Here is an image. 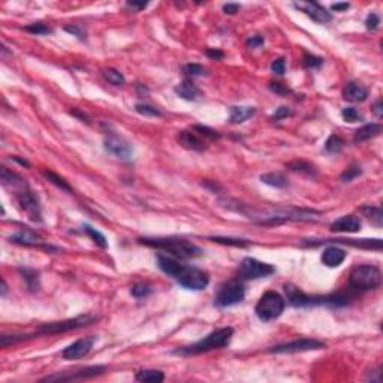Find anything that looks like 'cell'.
I'll return each mask as SVG.
<instances>
[{"label": "cell", "mask_w": 383, "mask_h": 383, "mask_svg": "<svg viewBox=\"0 0 383 383\" xmlns=\"http://www.w3.org/2000/svg\"><path fill=\"white\" fill-rule=\"evenodd\" d=\"M104 147L112 156H115L118 159H123V161H129L134 156L132 145L124 138L117 135L115 132H108L107 134L105 141H104Z\"/></svg>", "instance_id": "cell-14"}, {"label": "cell", "mask_w": 383, "mask_h": 383, "mask_svg": "<svg viewBox=\"0 0 383 383\" xmlns=\"http://www.w3.org/2000/svg\"><path fill=\"white\" fill-rule=\"evenodd\" d=\"M98 337L91 335V337H84V338H80L77 340L75 343L69 344L63 352H61V356L68 361H74V359H81V358H85L91 352L94 343H96Z\"/></svg>", "instance_id": "cell-16"}, {"label": "cell", "mask_w": 383, "mask_h": 383, "mask_svg": "<svg viewBox=\"0 0 383 383\" xmlns=\"http://www.w3.org/2000/svg\"><path fill=\"white\" fill-rule=\"evenodd\" d=\"M0 180L2 184L5 187H9L14 192L20 207L26 211L28 219L31 221H42V208H41V202L38 199V196L35 195V192L30 189L27 183L15 172L9 171L6 166H2V174H0Z\"/></svg>", "instance_id": "cell-3"}, {"label": "cell", "mask_w": 383, "mask_h": 383, "mask_svg": "<svg viewBox=\"0 0 383 383\" xmlns=\"http://www.w3.org/2000/svg\"><path fill=\"white\" fill-rule=\"evenodd\" d=\"M344 148V139L338 135H331L325 142V150L331 154H338Z\"/></svg>", "instance_id": "cell-31"}, {"label": "cell", "mask_w": 383, "mask_h": 383, "mask_svg": "<svg viewBox=\"0 0 383 383\" xmlns=\"http://www.w3.org/2000/svg\"><path fill=\"white\" fill-rule=\"evenodd\" d=\"M346 256H347V253H346L344 248H340L337 246H329L322 251L321 259H322L324 265H327L329 268H337L344 262Z\"/></svg>", "instance_id": "cell-20"}, {"label": "cell", "mask_w": 383, "mask_h": 383, "mask_svg": "<svg viewBox=\"0 0 383 383\" xmlns=\"http://www.w3.org/2000/svg\"><path fill=\"white\" fill-rule=\"evenodd\" d=\"M210 240L219 243V244H226V246H237V247H246L248 246V241L243 238H231V237H211Z\"/></svg>", "instance_id": "cell-35"}, {"label": "cell", "mask_w": 383, "mask_h": 383, "mask_svg": "<svg viewBox=\"0 0 383 383\" xmlns=\"http://www.w3.org/2000/svg\"><path fill=\"white\" fill-rule=\"evenodd\" d=\"M141 244L148 247H154L159 250L166 251L172 258H180V259H190L198 258L202 254V248L193 244L184 238H177V237H144L138 240Z\"/></svg>", "instance_id": "cell-4"}, {"label": "cell", "mask_w": 383, "mask_h": 383, "mask_svg": "<svg viewBox=\"0 0 383 383\" xmlns=\"http://www.w3.org/2000/svg\"><path fill=\"white\" fill-rule=\"evenodd\" d=\"M294 8L304 12L305 15H308L313 21L319 23V24H327L332 20V15L328 9H325L324 6H321L317 2H295Z\"/></svg>", "instance_id": "cell-15"}, {"label": "cell", "mask_w": 383, "mask_h": 383, "mask_svg": "<svg viewBox=\"0 0 383 383\" xmlns=\"http://www.w3.org/2000/svg\"><path fill=\"white\" fill-rule=\"evenodd\" d=\"M157 265L165 274L172 277L184 289L202 291L210 283V277L205 271H202L196 267L183 265L175 258H172L169 254H157Z\"/></svg>", "instance_id": "cell-2"}, {"label": "cell", "mask_w": 383, "mask_h": 383, "mask_svg": "<svg viewBox=\"0 0 383 383\" xmlns=\"http://www.w3.org/2000/svg\"><path fill=\"white\" fill-rule=\"evenodd\" d=\"M361 168L358 166V165H352V166H349L343 174H341V180L344 181V183H347V181H352V180H355L356 177H359L361 175Z\"/></svg>", "instance_id": "cell-42"}, {"label": "cell", "mask_w": 383, "mask_h": 383, "mask_svg": "<svg viewBox=\"0 0 383 383\" xmlns=\"http://www.w3.org/2000/svg\"><path fill=\"white\" fill-rule=\"evenodd\" d=\"M9 241L11 243H14V244H18V246H26V247H35V246H39L42 247V248H45V250H58L57 247L53 246H47V244H41V237L39 235H36L35 232H31V231H20V232H17V234H14V235H11L9 237Z\"/></svg>", "instance_id": "cell-17"}, {"label": "cell", "mask_w": 383, "mask_h": 383, "mask_svg": "<svg viewBox=\"0 0 383 383\" xmlns=\"http://www.w3.org/2000/svg\"><path fill=\"white\" fill-rule=\"evenodd\" d=\"M65 30L68 31V33H71V35H74V36H77L78 39H81L84 41L85 39V36H87V31H85V28L80 26V24H72V26H66Z\"/></svg>", "instance_id": "cell-43"}, {"label": "cell", "mask_w": 383, "mask_h": 383, "mask_svg": "<svg viewBox=\"0 0 383 383\" xmlns=\"http://www.w3.org/2000/svg\"><path fill=\"white\" fill-rule=\"evenodd\" d=\"M174 91L177 93V96H180L184 101H198L201 96V90L189 80H184L180 82L178 85L174 87Z\"/></svg>", "instance_id": "cell-22"}, {"label": "cell", "mask_w": 383, "mask_h": 383, "mask_svg": "<svg viewBox=\"0 0 383 383\" xmlns=\"http://www.w3.org/2000/svg\"><path fill=\"white\" fill-rule=\"evenodd\" d=\"M104 77H105V80L111 84H114V85H123L124 82H126V78H124V75L120 72V71H117V69H114V68H108V69H105L104 71Z\"/></svg>", "instance_id": "cell-33"}, {"label": "cell", "mask_w": 383, "mask_h": 383, "mask_svg": "<svg viewBox=\"0 0 383 383\" xmlns=\"http://www.w3.org/2000/svg\"><path fill=\"white\" fill-rule=\"evenodd\" d=\"M288 168L294 172H301L307 175H314L316 174V168L311 164L305 162V161H294L291 164H288Z\"/></svg>", "instance_id": "cell-32"}, {"label": "cell", "mask_w": 383, "mask_h": 383, "mask_svg": "<svg viewBox=\"0 0 383 383\" xmlns=\"http://www.w3.org/2000/svg\"><path fill=\"white\" fill-rule=\"evenodd\" d=\"M232 337H234V329L231 327L219 328L213 331L211 334H208L205 338L196 341L195 344L178 347L177 350H174V354L181 356H192L201 355V354L211 352V350H217V349H223L231 343Z\"/></svg>", "instance_id": "cell-6"}, {"label": "cell", "mask_w": 383, "mask_h": 383, "mask_svg": "<svg viewBox=\"0 0 383 383\" xmlns=\"http://www.w3.org/2000/svg\"><path fill=\"white\" fill-rule=\"evenodd\" d=\"M379 24H380V17H379L377 14H374V12L368 14L367 20H365V26H367V28H368V30H376V28H379Z\"/></svg>", "instance_id": "cell-45"}, {"label": "cell", "mask_w": 383, "mask_h": 383, "mask_svg": "<svg viewBox=\"0 0 383 383\" xmlns=\"http://www.w3.org/2000/svg\"><path fill=\"white\" fill-rule=\"evenodd\" d=\"M349 284L356 291H373L382 284V271L374 265H358L352 270Z\"/></svg>", "instance_id": "cell-7"}, {"label": "cell", "mask_w": 383, "mask_h": 383, "mask_svg": "<svg viewBox=\"0 0 383 383\" xmlns=\"http://www.w3.org/2000/svg\"><path fill=\"white\" fill-rule=\"evenodd\" d=\"M147 5L148 3H138V2H127V6L129 8H132V9H138V11H141V9H144V8H147Z\"/></svg>", "instance_id": "cell-52"}, {"label": "cell", "mask_w": 383, "mask_h": 383, "mask_svg": "<svg viewBox=\"0 0 383 383\" xmlns=\"http://www.w3.org/2000/svg\"><path fill=\"white\" fill-rule=\"evenodd\" d=\"M238 273L246 280H256V278L270 277L271 274L275 273V268L271 264L258 261L254 258H244L238 267Z\"/></svg>", "instance_id": "cell-11"}, {"label": "cell", "mask_w": 383, "mask_h": 383, "mask_svg": "<svg viewBox=\"0 0 383 383\" xmlns=\"http://www.w3.org/2000/svg\"><path fill=\"white\" fill-rule=\"evenodd\" d=\"M220 205L235 211L241 213L246 217L251 219L259 225H280L291 220H314L321 213L308 208H294V207H262V208H253L247 204L234 201V199H220Z\"/></svg>", "instance_id": "cell-1"}, {"label": "cell", "mask_w": 383, "mask_h": 383, "mask_svg": "<svg viewBox=\"0 0 383 383\" xmlns=\"http://www.w3.org/2000/svg\"><path fill=\"white\" fill-rule=\"evenodd\" d=\"M131 294H132L135 298L141 300V298H145V297H148V295L151 294V288H150L147 283H137V284L132 286Z\"/></svg>", "instance_id": "cell-38"}, {"label": "cell", "mask_w": 383, "mask_h": 383, "mask_svg": "<svg viewBox=\"0 0 383 383\" xmlns=\"http://www.w3.org/2000/svg\"><path fill=\"white\" fill-rule=\"evenodd\" d=\"M362 216L368 219L371 223H374L377 228H382L383 225V211L380 207H373V205H364L359 208Z\"/></svg>", "instance_id": "cell-25"}, {"label": "cell", "mask_w": 383, "mask_h": 383, "mask_svg": "<svg viewBox=\"0 0 383 383\" xmlns=\"http://www.w3.org/2000/svg\"><path fill=\"white\" fill-rule=\"evenodd\" d=\"M284 292L288 295V301L294 307H310V305H331V307H344L354 300V295L350 294H344V292H338V294H332V295H325V297H310L307 294H304L300 288H297L292 283H286L284 286Z\"/></svg>", "instance_id": "cell-5"}, {"label": "cell", "mask_w": 383, "mask_h": 383, "mask_svg": "<svg viewBox=\"0 0 383 383\" xmlns=\"http://www.w3.org/2000/svg\"><path fill=\"white\" fill-rule=\"evenodd\" d=\"M42 174H44V177L50 181V183H53L54 186H57L58 189H61V190L68 192V193H74V189L69 186V183L63 178V177H60L58 174H55L53 171H42Z\"/></svg>", "instance_id": "cell-29"}, {"label": "cell", "mask_w": 383, "mask_h": 383, "mask_svg": "<svg viewBox=\"0 0 383 383\" xmlns=\"http://www.w3.org/2000/svg\"><path fill=\"white\" fill-rule=\"evenodd\" d=\"M327 344L324 341L314 338H300L294 341H288L283 344H277L268 349L271 354H298V352H308V350H319L325 349Z\"/></svg>", "instance_id": "cell-12"}, {"label": "cell", "mask_w": 383, "mask_h": 383, "mask_svg": "<svg viewBox=\"0 0 383 383\" xmlns=\"http://www.w3.org/2000/svg\"><path fill=\"white\" fill-rule=\"evenodd\" d=\"M256 112L254 107H244V105H237V107H231L229 111V120L232 124H241L247 121L248 118H251Z\"/></svg>", "instance_id": "cell-24"}, {"label": "cell", "mask_w": 383, "mask_h": 383, "mask_svg": "<svg viewBox=\"0 0 383 383\" xmlns=\"http://www.w3.org/2000/svg\"><path fill=\"white\" fill-rule=\"evenodd\" d=\"M284 307H286L284 298L275 291H268L258 301L256 307H254V311H256V316L262 322H271V321L278 319L283 314Z\"/></svg>", "instance_id": "cell-8"}, {"label": "cell", "mask_w": 383, "mask_h": 383, "mask_svg": "<svg viewBox=\"0 0 383 383\" xmlns=\"http://www.w3.org/2000/svg\"><path fill=\"white\" fill-rule=\"evenodd\" d=\"M71 114H74V115H77V117H80V118H81L82 121H85V123H90V120H88V117H87V115H85V114H82V112H80V111L74 110V111H71Z\"/></svg>", "instance_id": "cell-54"}, {"label": "cell", "mask_w": 383, "mask_h": 383, "mask_svg": "<svg viewBox=\"0 0 383 383\" xmlns=\"http://www.w3.org/2000/svg\"><path fill=\"white\" fill-rule=\"evenodd\" d=\"M98 321L96 316H90V314H82V316H77L74 319H66L61 322H51V324H45L41 328L38 329L35 335H54V334H63L68 331H74V329L84 328L88 327L91 324H94Z\"/></svg>", "instance_id": "cell-9"}, {"label": "cell", "mask_w": 383, "mask_h": 383, "mask_svg": "<svg viewBox=\"0 0 383 383\" xmlns=\"http://www.w3.org/2000/svg\"><path fill=\"white\" fill-rule=\"evenodd\" d=\"M383 127L380 123H368L362 127H359L355 132L354 141L355 142H362V141H368L371 138L379 137L382 134Z\"/></svg>", "instance_id": "cell-23"}, {"label": "cell", "mask_w": 383, "mask_h": 383, "mask_svg": "<svg viewBox=\"0 0 383 383\" xmlns=\"http://www.w3.org/2000/svg\"><path fill=\"white\" fill-rule=\"evenodd\" d=\"M135 379L138 382L161 383L165 380V374L161 370H139Z\"/></svg>", "instance_id": "cell-26"}, {"label": "cell", "mask_w": 383, "mask_h": 383, "mask_svg": "<svg viewBox=\"0 0 383 383\" xmlns=\"http://www.w3.org/2000/svg\"><path fill=\"white\" fill-rule=\"evenodd\" d=\"M20 274L21 277L24 278L26 284H27L28 291L30 292H36L39 288H41V283H39V273L31 270V268H20Z\"/></svg>", "instance_id": "cell-28"}, {"label": "cell", "mask_w": 383, "mask_h": 383, "mask_svg": "<svg viewBox=\"0 0 383 383\" xmlns=\"http://www.w3.org/2000/svg\"><path fill=\"white\" fill-rule=\"evenodd\" d=\"M193 131L199 135V137H204V138H208V139H220V135L217 131H214V129H211V127H208V126H202V124H196V126H193Z\"/></svg>", "instance_id": "cell-36"}, {"label": "cell", "mask_w": 383, "mask_h": 383, "mask_svg": "<svg viewBox=\"0 0 383 383\" xmlns=\"http://www.w3.org/2000/svg\"><path fill=\"white\" fill-rule=\"evenodd\" d=\"M107 367L105 365H91V367H84L80 370L74 371H66V373H57L53 376H47L41 379V382H72V380H82V379H91L94 376H99L105 373Z\"/></svg>", "instance_id": "cell-13"}, {"label": "cell", "mask_w": 383, "mask_h": 383, "mask_svg": "<svg viewBox=\"0 0 383 383\" xmlns=\"http://www.w3.org/2000/svg\"><path fill=\"white\" fill-rule=\"evenodd\" d=\"M294 112L292 110L289 108V107H280V108H277L275 112L273 114V121H280V120H283V118H288V117H291Z\"/></svg>", "instance_id": "cell-44"}, {"label": "cell", "mask_w": 383, "mask_h": 383, "mask_svg": "<svg viewBox=\"0 0 383 383\" xmlns=\"http://www.w3.org/2000/svg\"><path fill=\"white\" fill-rule=\"evenodd\" d=\"M26 31L31 33V35H36V36H42V35H50L53 33V28L48 27L47 24L44 23H33V24H28L24 27Z\"/></svg>", "instance_id": "cell-37"}, {"label": "cell", "mask_w": 383, "mask_h": 383, "mask_svg": "<svg viewBox=\"0 0 383 383\" xmlns=\"http://www.w3.org/2000/svg\"><path fill=\"white\" fill-rule=\"evenodd\" d=\"M6 289H8L6 281H5V280H2V297H5V295H6Z\"/></svg>", "instance_id": "cell-56"}, {"label": "cell", "mask_w": 383, "mask_h": 383, "mask_svg": "<svg viewBox=\"0 0 383 383\" xmlns=\"http://www.w3.org/2000/svg\"><path fill=\"white\" fill-rule=\"evenodd\" d=\"M177 141L181 147L192 151H204L207 150V142L202 137H199L195 131H181L177 137Z\"/></svg>", "instance_id": "cell-18"}, {"label": "cell", "mask_w": 383, "mask_h": 383, "mask_svg": "<svg viewBox=\"0 0 383 383\" xmlns=\"http://www.w3.org/2000/svg\"><path fill=\"white\" fill-rule=\"evenodd\" d=\"M341 117L344 118V121H349V123H356V121H361L362 120V114L356 108H344L341 111Z\"/></svg>", "instance_id": "cell-39"}, {"label": "cell", "mask_w": 383, "mask_h": 383, "mask_svg": "<svg viewBox=\"0 0 383 383\" xmlns=\"http://www.w3.org/2000/svg\"><path fill=\"white\" fill-rule=\"evenodd\" d=\"M246 297V288L240 280H229L226 283H223L219 288L216 298H214V304L217 307H232L237 305L244 300Z\"/></svg>", "instance_id": "cell-10"}, {"label": "cell", "mask_w": 383, "mask_h": 383, "mask_svg": "<svg viewBox=\"0 0 383 383\" xmlns=\"http://www.w3.org/2000/svg\"><path fill=\"white\" fill-rule=\"evenodd\" d=\"M261 181L271 186V187H275V189H283V187L288 186L286 177L278 174V172H268V174L261 175Z\"/></svg>", "instance_id": "cell-27"}, {"label": "cell", "mask_w": 383, "mask_h": 383, "mask_svg": "<svg viewBox=\"0 0 383 383\" xmlns=\"http://www.w3.org/2000/svg\"><path fill=\"white\" fill-rule=\"evenodd\" d=\"M350 5L349 3H335L332 5V11H344V9H349Z\"/></svg>", "instance_id": "cell-53"}, {"label": "cell", "mask_w": 383, "mask_h": 383, "mask_svg": "<svg viewBox=\"0 0 383 383\" xmlns=\"http://www.w3.org/2000/svg\"><path fill=\"white\" fill-rule=\"evenodd\" d=\"M371 110H373V112H374V114H376V115H377V117L380 118V117L383 115L382 99H377V101L374 102V105H373V108H371Z\"/></svg>", "instance_id": "cell-50"}, {"label": "cell", "mask_w": 383, "mask_h": 383, "mask_svg": "<svg viewBox=\"0 0 383 383\" xmlns=\"http://www.w3.org/2000/svg\"><path fill=\"white\" fill-rule=\"evenodd\" d=\"M324 65V58L314 54H304V66L307 69H317Z\"/></svg>", "instance_id": "cell-41"}, {"label": "cell", "mask_w": 383, "mask_h": 383, "mask_svg": "<svg viewBox=\"0 0 383 383\" xmlns=\"http://www.w3.org/2000/svg\"><path fill=\"white\" fill-rule=\"evenodd\" d=\"M270 88L273 90L274 93H277L278 96H286V94L291 93V90H289L288 87H284L281 82H271V84H270Z\"/></svg>", "instance_id": "cell-48"}, {"label": "cell", "mask_w": 383, "mask_h": 383, "mask_svg": "<svg viewBox=\"0 0 383 383\" xmlns=\"http://www.w3.org/2000/svg\"><path fill=\"white\" fill-rule=\"evenodd\" d=\"M331 231L332 232H341V234H354L361 231V220L354 214H347L343 216L340 219H337L331 225Z\"/></svg>", "instance_id": "cell-19"}, {"label": "cell", "mask_w": 383, "mask_h": 383, "mask_svg": "<svg viewBox=\"0 0 383 383\" xmlns=\"http://www.w3.org/2000/svg\"><path fill=\"white\" fill-rule=\"evenodd\" d=\"M14 161L15 162H18V164H21V165H24V166H30V164H28L27 161H24V159H20V157H14Z\"/></svg>", "instance_id": "cell-55"}, {"label": "cell", "mask_w": 383, "mask_h": 383, "mask_svg": "<svg viewBox=\"0 0 383 383\" xmlns=\"http://www.w3.org/2000/svg\"><path fill=\"white\" fill-rule=\"evenodd\" d=\"M264 42H265L264 36L254 35V36H250V38L247 39V47H248V48H259V47L264 45Z\"/></svg>", "instance_id": "cell-47"}, {"label": "cell", "mask_w": 383, "mask_h": 383, "mask_svg": "<svg viewBox=\"0 0 383 383\" xmlns=\"http://www.w3.org/2000/svg\"><path fill=\"white\" fill-rule=\"evenodd\" d=\"M238 9H240L238 3H228V5L223 6L225 14H235V12H238Z\"/></svg>", "instance_id": "cell-49"}, {"label": "cell", "mask_w": 383, "mask_h": 383, "mask_svg": "<svg viewBox=\"0 0 383 383\" xmlns=\"http://www.w3.org/2000/svg\"><path fill=\"white\" fill-rule=\"evenodd\" d=\"M343 96H344L346 101L354 102V104H356V102H364L368 98V90L362 84L352 81L344 87Z\"/></svg>", "instance_id": "cell-21"}, {"label": "cell", "mask_w": 383, "mask_h": 383, "mask_svg": "<svg viewBox=\"0 0 383 383\" xmlns=\"http://www.w3.org/2000/svg\"><path fill=\"white\" fill-rule=\"evenodd\" d=\"M271 71L277 75H283L286 72V61L284 58H275L271 63Z\"/></svg>", "instance_id": "cell-46"}, {"label": "cell", "mask_w": 383, "mask_h": 383, "mask_svg": "<svg viewBox=\"0 0 383 383\" xmlns=\"http://www.w3.org/2000/svg\"><path fill=\"white\" fill-rule=\"evenodd\" d=\"M82 232H85L96 244L99 247H102V248H107L108 247V243H107V238L99 232V231H96L94 228H91L90 225H82Z\"/></svg>", "instance_id": "cell-30"}, {"label": "cell", "mask_w": 383, "mask_h": 383, "mask_svg": "<svg viewBox=\"0 0 383 383\" xmlns=\"http://www.w3.org/2000/svg\"><path fill=\"white\" fill-rule=\"evenodd\" d=\"M207 55L210 58H214V60H221L225 57V53L220 51V50H207Z\"/></svg>", "instance_id": "cell-51"}, {"label": "cell", "mask_w": 383, "mask_h": 383, "mask_svg": "<svg viewBox=\"0 0 383 383\" xmlns=\"http://www.w3.org/2000/svg\"><path fill=\"white\" fill-rule=\"evenodd\" d=\"M135 110L141 115H145V117H162L164 115V112L159 110L157 107H153V105H148V104H137Z\"/></svg>", "instance_id": "cell-34"}, {"label": "cell", "mask_w": 383, "mask_h": 383, "mask_svg": "<svg viewBox=\"0 0 383 383\" xmlns=\"http://www.w3.org/2000/svg\"><path fill=\"white\" fill-rule=\"evenodd\" d=\"M183 69H184V72H186L189 77H204V75L207 74L205 68H204L202 65H198V63H189V65H186Z\"/></svg>", "instance_id": "cell-40"}]
</instances>
